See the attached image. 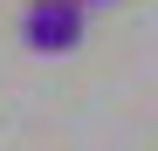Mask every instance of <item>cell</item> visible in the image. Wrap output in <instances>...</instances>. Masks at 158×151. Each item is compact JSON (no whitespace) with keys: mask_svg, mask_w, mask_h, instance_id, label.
Segmentation results:
<instances>
[{"mask_svg":"<svg viewBox=\"0 0 158 151\" xmlns=\"http://www.w3.org/2000/svg\"><path fill=\"white\" fill-rule=\"evenodd\" d=\"M21 41L35 55H69L83 41V7L76 0H28L21 7Z\"/></svg>","mask_w":158,"mask_h":151,"instance_id":"6da1fadb","label":"cell"},{"mask_svg":"<svg viewBox=\"0 0 158 151\" xmlns=\"http://www.w3.org/2000/svg\"><path fill=\"white\" fill-rule=\"evenodd\" d=\"M76 7H110V0H76Z\"/></svg>","mask_w":158,"mask_h":151,"instance_id":"7a4b0ae2","label":"cell"}]
</instances>
